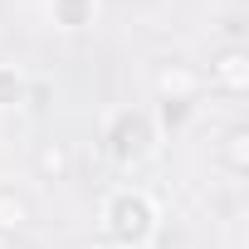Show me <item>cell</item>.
Segmentation results:
<instances>
[{
  "label": "cell",
  "mask_w": 249,
  "mask_h": 249,
  "mask_svg": "<svg viewBox=\"0 0 249 249\" xmlns=\"http://www.w3.org/2000/svg\"><path fill=\"white\" fill-rule=\"evenodd\" d=\"M210 78H215L225 93H234V98H239V93L249 88V64H244V49H239V44L220 49V54H215V64H210Z\"/></svg>",
  "instance_id": "cell-3"
},
{
  "label": "cell",
  "mask_w": 249,
  "mask_h": 249,
  "mask_svg": "<svg viewBox=\"0 0 249 249\" xmlns=\"http://www.w3.org/2000/svg\"><path fill=\"white\" fill-rule=\"evenodd\" d=\"M0 249H35V244H25V239H10V244H0Z\"/></svg>",
  "instance_id": "cell-11"
},
{
  "label": "cell",
  "mask_w": 249,
  "mask_h": 249,
  "mask_svg": "<svg viewBox=\"0 0 249 249\" xmlns=\"http://www.w3.org/2000/svg\"><path fill=\"white\" fill-rule=\"evenodd\" d=\"M35 171H39V181H64V176L73 171L69 142H44V147L35 152Z\"/></svg>",
  "instance_id": "cell-5"
},
{
  "label": "cell",
  "mask_w": 249,
  "mask_h": 249,
  "mask_svg": "<svg viewBox=\"0 0 249 249\" xmlns=\"http://www.w3.org/2000/svg\"><path fill=\"white\" fill-rule=\"evenodd\" d=\"M244 142H249L244 127H234V132L225 137V166H230L234 176H244V166H249V161H244Z\"/></svg>",
  "instance_id": "cell-9"
},
{
  "label": "cell",
  "mask_w": 249,
  "mask_h": 249,
  "mask_svg": "<svg viewBox=\"0 0 249 249\" xmlns=\"http://www.w3.org/2000/svg\"><path fill=\"white\" fill-rule=\"evenodd\" d=\"M103 225H107V234H112L122 249H137V244L152 239L157 210H152V200H147L142 191H112L107 205H103Z\"/></svg>",
  "instance_id": "cell-1"
},
{
  "label": "cell",
  "mask_w": 249,
  "mask_h": 249,
  "mask_svg": "<svg viewBox=\"0 0 249 249\" xmlns=\"http://www.w3.org/2000/svg\"><path fill=\"white\" fill-rule=\"evenodd\" d=\"M157 88H161V98H166V103H196V93H200V78H196V69H186V64H171V69H161Z\"/></svg>",
  "instance_id": "cell-4"
},
{
  "label": "cell",
  "mask_w": 249,
  "mask_h": 249,
  "mask_svg": "<svg viewBox=\"0 0 249 249\" xmlns=\"http://www.w3.org/2000/svg\"><path fill=\"white\" fill-rule=\"evenodd\" d=\"M20 98H25V73L0 64V107H15Z\"/></svg>",
  "instance_id": "cell-8"
},
{
  "label": "cell",
  "mask_w": 249,
  "mask_h": 249,
  "mask_svg": "<svg viewBox=\"0 0 249 249\" xmlns=\"http://www.w3.org/2000/svg\"><path fill=\"white\" fill-rule=\"evenodd\" d=\"M49 10H54V20L64 30H78V25L93 20V0H49Z\"/></svg>",
  "instance_id": "cell-7"
},
{
  "label": "cell",
  "mask_w": 249,
  "mask_h": 249,
  "mask_svg": "<svg viewBox=\"0 0 249 249\" xmlns=\"http://www.w3.org/2000/svg\"><path fill=\"white\" fill-rule=\"evenodd\" d=\"M152 142H157V127L147 112H117L107 122V157L122 161V166H137L152 157Z\"/></svg>",
  "instance_id": "cell-2"
},
{
  "label": "cell",
  "mask_w": 249,
  "mask_h": 249,
  "mask_svg": "<svg viewBox=\"0 0 249 249\" xmlns=\"http://www.w3.org/2000/svg\"><path fill=\"white\" fill-rule=\"evenodd\" d=\"M191 107H196V103H161V117H166V127L186 122V117H191Z\"/></svg>",
  "instance_id": "cell-10"
},
{
  "label": "cell",
  "mask_w": 249,
  "mask_h": 249,
  "mask_svg": "<svg viewBox=\"0 0 249 249\" xmlns=\"http://www.w3.org/2000/svg\"><path fill=\"white\" fill-rule=\"evenodd\" d=\"M30 220V200L15 186H0V230H20Z\"/></svg>",
  "instance_id": "cell-6"
}]
</instances>
